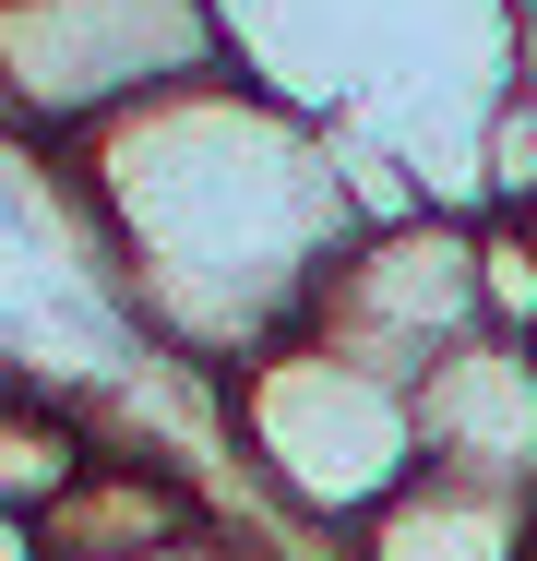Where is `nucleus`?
Returning <instances> with one entry per match:
<instances>
[{
	"label": "nucleus",
	"instance_id": "7ed1b4c3",
	"mask_svg": "<svg viewBox=\"0 0 537 561\" xmlns=\"http://www.w3.org/2000/svg\"><path fill=\"white\" fill-rule=\"evenodd\" d=\"M204 72H239L215 0H0V119L12 131L84 144Z\"/></svg>",
	"mask_w": 537,
	"mask_h": 561
},
{
	"label": "nucleus",
	"instance_id": "ddd939ff",
	"mask_svg": "<svg viewBox=\"0 0 537 561\" xmlns=\"http://www.w3.org/2000/svg\"><path fill=\"white\" fill-rule=\"evenodd\" d=\"M514 12H537V0H514Z\"/></svg>",
	"mask_w": 537,
	"mask_h": 561
},
{
	"label": "nucleus",
	"instance_id": "f8f14e48",
	"mask_svg": "<svg viewBox=\"0 0 537 561\" xmlns=\"http://www.w3.org/2000/svg\"><path fill=\"white\" fill-rule=\"evenodd\" d=\"M490 216H514V227H526V239H537V204H490Z\"/></svg>",
	"mask_w": 537,
	"mask_h": 561
},
{
	"label": "nucleus",
	"instance_id": "1a4fd4ad",
	"mask_svg": "<svg viewBox=\"0 0 537 561\" xmlns=\"http://www.w3.org/2000/svg\"><path fill=\"white\" fill-rule=\"evenodd\" d=\"M490 204H537V12H526V48H514V96L490 119Z\"/></svg>",
	"mask_w": 537,
	"mask_h": 561
},
{
	"label": "nucleus",
	"instance_id": "20e7f679",
	"mask_svg": "<svg viewBox=\"0 0 537 561\" xmlns=\"http://www.w3.org/2000/svg\"><path fill=\"white\" fill-rule=\"evenodd\" d=\"M299 335H322L334 358H358V370H382V382L419 394V370H442L466 335H502L490 323V227L466 216V204L358 227L334 251V275L311 287Z\"/></svg>",
	"mask_w": 537,
	"mask_h": 561
},
{
	"label": "nucleus",
	"instance_id": "423d86ee",
	"mask_svg": "<svg viewBox=\"0 0 537 561\" xmlns=\"http://www.w3.org/2000/svg\"><path fill=\"white\" fill-rule=\"evenodd\" d=\"M36 538H48V561H144V550H192V538H215V514H204V490H192L168 454L96 443V466L36 514Z\"/></svg>",
	"mask_w": 537,
	"mask_h": 561
},
{
	"label": "nucleus",
	"instance_id": "f257e3e1",
	"mask_svg": "<svg viewBox=\"0 0 537 561\" xmlns=\"http://www.w3.org/2000/svg\"><path fill=\"white\" fill-rule=\"evenodd\" d=\"M72 204L119 263L132 323L180 346L192 370H239L251 346L299 335L334 251L370 227L334 168V131L251 72H204L156 108L84 131Z\"/></svg>",
	"mask_w": 537,
	"mask_h": 561
},
{
	"label": "nucleus",
	"instance_id": "f03ea898",
	"mask_svg": "<svg viewBox=\"0 0 537 561\" xmlns=\"http://www.w3.org/2000/svg\"><path fill=\"white\" fill-rule=\"evenodd\" d=\"M215 407H227V443L251 454V478L299 526L346 538L370 502H395L419 478V407H407V382L334 358L322 335L251 346L239 370H215Z\"/></svg>",
	"mask_w": 537,
	"mask_h": 561
},
{
	"label": "nucleus",
	"instance_id": "0eeeda50",
	"mask_svg": "<svg viewBox=\"0 0 537 561\" xmlns=\"http://www.w3.org/2000/svg\"><path fill=\"white\" fill-rule=\"evenodd\" d=\"M346 561H537V490L419 466L395 502L346 526Z\"/></svg>",
	"mask_w": 537,
	"mask_h": 561
},
{
	"label": "nucleus",
	"instance_id": "39448f33",
	"mask_svg": "<svg viewBox=\"0 0 537 561\" xmlns=\"http://www.w3.org/2000/svg\"><path fill=\"white\" fill-rule=\"evenodd\" d=\"M419 466L537 490V335H466L442 370H419Z\"/></svg>",
	"mask_w": 537,
	"mask_h": 561
},
{
	"label": "nucleus",
	"instance_id": "6e6552de",
	"mask_svg": "<svg viewBox=\"0 0 537 561\" xmlns=\"http://www.w3.org/2000/svg\"><path fill=\"white\" fill-rule=\"evenodd\" d=\"M84 466H96V419H72L36 370H0V502L48 514Z\"/></svg>",
	"mask_w": 537,
	"mask_h": 561
},
{
	"label": "nucleus",
	"instance_id": "9d476101",
	"mask_svg": "<svg viewBox=\"0 0 537 561\" xmlns=\"http://www.w3.org/2000/svg\"><path fill=\"white\" fill-rule=\"evenodd\" d=\"M0 561H48V538H36V514H12V502H0Z\"/></svg>",
	"mask_w": 537,
	"mask_h": 561
},
{
	"label": "nucleus",
	"instance_id": "9b49d317",
	"mask_svg": "<svg viewBox=\"0 0 537 561\" xmlns=\"http://www.w3.org/2000/svg\"><path fill=\"white\" fill-rule=\"evenodd\" d=\"M144 561H263V550H227V538H192V550H144Z\"/></svg>",
	"mask_w": 537,
	"mask_h": 561
}]
</instances>
